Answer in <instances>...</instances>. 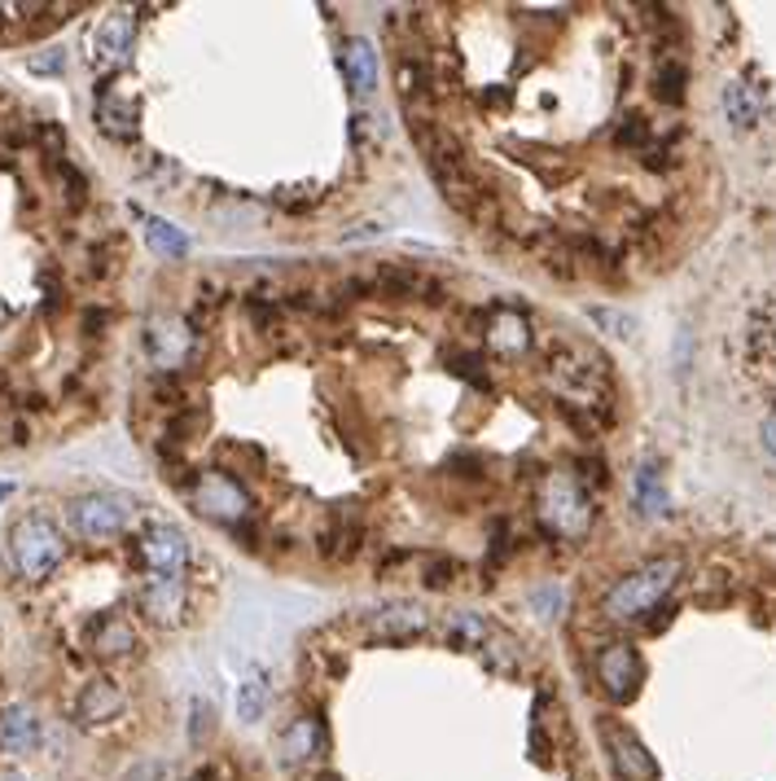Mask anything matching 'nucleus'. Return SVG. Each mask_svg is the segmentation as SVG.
I'll return each instance as SVG.
<instances>
[{
    "mask_svg": "<svg viewBox=\"0 0 776 781\" xmlns=\"http://www.w3.org/2000/svg\"><path fill=\"white\" fill-rule=\"evenodd\" d=\"M680 579V563L676 558H654L645 567H636L632 575H623L606 597H601V615L615 624H632L645 619Z\"/></svg>",
    "mask_w": 776,
    "mask_h": 781,
    "instance_id": "nucleus-1",
    "label": "nucleus"
},
{
    "mask_svg": "<svg viewBox=\"0 0 776 781\" xmlns=\"http://www.w3.org/2000/svg\"><path fill=\"white\" fill-rule=\"evenodd\" d=\"M62 558H67V540L45 514H27V518L13 523V531H9V563H13V570L22 579H31V584L49 579Z\"/></svg>",
    "mask_w": 776,
    "mask_h": 781,
    "instance_id": "nucleus-2",
    "label": "nucleus"
},
{
    "mask_svg": "<svg viewBox=\"0 0 776 781\" xmlns=\"http://www.w3.org/2000/svg\"><path fill=\"white\" fill-rule=\"evenodd\" d=\"M137 514V500L124 492H88L71 500V527L84 540H110L119 536Z\"/></svg>",
    "mask_w": 776,
    "mask_h": 781,
    "instance_id": "nucleus-3",
    "label": "nucleus"
},
{
    "mask_svg": "<svg viewBox=\"0 0 776 781\" xmlns=\"http://www.w3.org/2000/svg\"><path fill=\"white\" fill-rule=\"evenodd\" d=\"M540 509H544V523L566 536V540H579L588 527H592V500L579 492L574 479L566 475H549L544 479V497H540Z\"/></svg>",
    "mask_w": 776,
    "mask_h": 781,
    "instance_id": "nucleus-4",
    "label": "nucleus"
},
{
    "mask_svg": "<svg viewBox=\"0 0 776 781\" xmlns=\"http://www.w3.org/2000/svg\"><path fill=\"white\" fill-rule=\"evenodd\" d=\"M597 681H601V690L615 703H632L640 681H645V663H640L636 645H628V641L601 645V654H597Z\"/></svg>",
    "mask_w": 776,
    "mask_h": 781,
    "instance_id": "nucleus-5",
    "label": "nucleus"
},
{
    "mask_svg": "<svg viewBox=\"0 0 776 781\" xmlns=\"http://www.w3.org/2000/svg\"><path fill=\"white\" fill-rule=\"evenodd\" d=\"M194 505H198V514L219 518V523H242V518L251 514V497H246V488H242L237 479H228L224 470H207V475H198V484H194Z\"/></svg>",
    "mask_w": 776,
    "mask_h": 781,
    "instance_id": "nucleus-6",
    "label": "nucleus"
},
{
    "mask_svg": "<svg viewBox=\"0 0 776 781\" xmlns=\"http://www.w3.org/2000/svg\"><path fill=\"white\" fill-rule=\"evenodd\" d=\"M141 558L149 563L154 575H180L189 563V536L171 523H154L141 536Z\"/></svg>",
    "mask_w": 776,
    "mask_h": 781,
    "instance_id": "nucleus-7",
    "label": "nucleus"
},
{
    "mask_svg": "<svg viewBox=\"0 0 776 781\" xmlns=\"http://www.w3.org/2000/svg\"><path fill=\"white\" fill-rule=\"evenodd\" d=\"M549 369H553V378L562 387H574L588 400L597 391H606V364L592 352H583V348H558V352H549Z\"/></svg>",
    "mask_w": 776,
    "mask_h": 781,
    "instance_id": "nucleus-8",
    "label": "nucleus"
},
{
    "mask_svg": "<svg viewBox=\"0 0 776 781\" xmlns=\"http://www.w3.org/2000/svg\"><path fill=\"white\" fill-rule=\"evenodd\" d=\"M601 738H606V751H610L615 769H619L628 781L658 778V760L645 751V742L636 738L632 729H623V724H601Z\"/></svg>",
    "mask_w": 776,
    "mask_h": 781,
    "instance_id": "nucleus-9",
    "label": "nucleus"
},
{
    "mask_svg": "<svg viewBox=\"0 0 776 781\" xmlns=\"http://www.w3.org/2000/svg\"><path fill=\"white\" fill-rule=\"evenodd\" d=\"M194 348V334L180 316H154L149 330H145V352L158 369H176Z\"/></svg>",
    "mask_w": 776,
    "mask_h": 781,
    "instance_id": "nucleus-10",
    "label": "nucleus"
},
{
    "mask_svg": "<svg viewBox=\"0 0 776 781\" xmlns=\"http://www.w3.org/2000/svg\"><path fill=\"white\" fill-rule=\"evenodd\" d=\"M425 628H430V615H425V606H418V602H382L369 615V633L377 641L422 637Z\"/></svg>",
    "mask_w": 776,
    "mask_h": 781,
    "instance_id": "nucleus-11",
    "label": "nucleus"
},
{
    "mask_svg": "<svg viewBox=\"0 0 776 781\" xmlns=\"http://www.w3.org/2000/svg\"><path fill=\"white\" fill-rule=\"evenodd\" d=\"M141 611L154 624H180V615H185V579L180 575H154L141 588Z\"/></svg>",
    "mask_w": 776,
    "mask_h": 781,
    "instance_id": "nucleus-12",
    "label": "nucleus"
},
{
    "mask_svg": "<svg viewBox=\"0 0 776 781\" xmlns=\"http://www.w3.org/2000/svg\"><path fill=\"white\" fill-rule=\"evenodd\" d=\"M119 711H124V690H119L110 676H97V681H88V685L79 690V703H75L79 724H106V720H115Z\"/></svg>",
    "mask_w": 776,
    "mask_h": 781,
    "instance_id": "nucleus-13",
    "label": "nucleus"
},
{
    "mask_svg": "<svg viewBox=\"0 0 776 781\" xmlns=\"http://www.w3.org/2000/svg\"><path fill=\"white\" fill-rule=\"evenodd\" d=\"M128 53H132V18L119 9V13H110V18L97 27V36H92V62L119 67Z\"/></svg>",
    "mask_w": 776,
    "mask_h": 781,
    "instance_id": "nucleus-14",
    "label": "nucleus"
},
{
    "mask_svg": "<svg viewBox=\"0 0 776 781\" xmlns=\"http://www.w3.org/2000/svg\"><path fill=\"white\" fill-rule=\"evenodd\" d=\"M439 633L452 645H461V650H479L483 654V645L495 637V624L488 615H474V611H448L439 619Z\"/></svg>",
    "mask_w": 776,
    "mask_h": 781,
    "instance_id": "nucleus-15",
    "label": "nucleus"
},
{
    "mask_svg": "<svg viewBox=\"0 0 776 781\" xmlns=\"http://www.w3.org/2000/svg\"><path fill=\"white\" fill-rule=\"evenodd\" d=\"M88 641L101 658H128L137 650V628L124 619V615H101L92 628H88Z\"/></svg>",
    "mask_w": 776,
    "mask_h": 781,
    "instance_id": "nucleus-16",
    "label": "nucleus"
},
{
    "mask_svg": "<svg viewBox=\"0 0 776 781\" xmlns=\"http://www.w3.org/2000/svg\"><path fill=\"white\" fill-rule=\"evenodd\" d=\"M343 75H347L355 97H369V92L377 88V49H373L369 40L352 36V40L343 45Z\"/></svg>",
    "mask_w": 776,
    "mask_h": 781,
    "instance_id": "nucleus-17",
    "label": "nucleus"
},
{
    "mask_svg": "<svg viewBox=\"0 0 776 781\" xmlns=\"http://www.w3.org/2000/svg\"><path fill=\"white\" fill-rule=\"evenodd\" d=\"M321 751H325V729H321V720H316V715H298V720L285 729L282 755L289 764H307V760H316Z\"/></svg>",
    "mask_w": 776,
    "mask_h": 781,
    "instance_id": "nucleus-18",
    "label": "nucleus"
},
{
    "mask_svg": "<svg viewBox=\"0 0 776 781\" xmlns=\"http://www.w3.org/2000/svg\"><path fill=\"white\" fill-rule=\"evenodd\" d=\"M40 742V720L27 707H9L0 711V751L9 755H27L31 746Z\"/></svg>",
    "mask_w": 776,
    "mask_h": 781,
    "instance_id": "nucleus-19",
    "label": "nucleus"
},
{
    "mask_svg": "<svg viewBox=\"0 0 776 781\" xmlns=\"http://www.w3.org/2000/svg\"><path fill=\"white\" fill-rule=\"evenodd\" d=\"M488 343H492L495 352H504V355L527 352V348H531V325H527V316H522V312H509V307L492 312Z\"/></svg>",
    "mask_w": 776,
    "mask_h": 781,
    "instance_id": "nucleus-20",
    "label": "nucleus"
},
{
    "mask_svg": "<svg viewBox=\"0 0 776 781\" xmlns=\"http://www.w3.org/2000/svg\"><path fill=\"white\" fill-rule=\"evenodd\" d=\"M724 110H728V119H733L737 128H755L759 115H764V97H759V88L733 79V84L724 88Z\"/></svg>",
    "mask_w": 776,
    "mask_h": 781,
    "instance_id": "nucleus-21",
    "label": "nucleus"
},
{
    "mask_svg": "<svg viewBox=\"0 0 776 781\" xmlns=\"http://www.w3.org/2000/svg\"><path fill=\"white\" fill-rule=\"evenodd\" d=\"M145 242H149V251L163 255V260H185V255H189L185 228H176L171 219H158V215H145Z\"/></svg>",
    "mask_w": 776,
    "mask_h": 781,
    "instance_id": "nucleus-22",
    "label": "nucleus"
},
{
    "mask_svg": "<svg viewBox=\"0 0 776 781\" xmlns=\"http://www.w3.org/2000/svg\"><path fill=\"white\" fill-rule=\"evenodd\" d=\"M268 703H273L268 676H264V672H246V681L237 685V720H242V724H259Z\"/></svg>",
    "mask_w": 776,
    "mask_h": 781,
    "instance_id": "nucleus-23",
    "label": "nucleus"
},
{
    "mask_svg": "<svg viewBox=\"0 0 776 781\" xmlns=\"http://www.w3.org/2000/svg\"><path fill=\"white\" fill-rule=\"evenodd\" d=\"M97 124H101L110 137H137V106H132V101H115L110 92H101V101H97Z\"/></svg>",
    "mask_w": 776,
    "mask_h": 781,
    "instance_id": "nucleus-24",
    "label": "nucleus"
},
{
    "mask_svg": "<svg viewBox=\"0 0 776 781\" xmlns=\"http://www.w3.org/2000/svg\"><path fill=\"white\" fill-rule=\"evenodd\" d=\"M636 505H640V514H667V492H662V484H658V470L654 466H640L636 470Z\"/></svg>",
    "mask_w": 776,
    "mask_h": 781,
    "instance_id": "nucleus-25",
    "label": "nucleus"
},
{
    "mask_svg": "<svg viewBox=\"0 0 776 781\" xmlns=\"http://www.w3.org/2000/svg\"><path fill=\"white\" fill-rule=\"evenodd\" d=\"M483 658H488V667H495V672H513L522 663V645L509 637L504 628H495V637L483 645Z\"/></svg>",
    "mask_w": 776,
    "mask_h": 781,
    "instance_id": "nucleus-26",
    "label": "nucleus"
},
{
    "mask_svg": "<svg viewBox=\"0 0 776 781\" xmlns=\"http://www.w3.org/2000/svg\"><path fill=\"white\" fill-rule=\"evenodd\" d=\"M680 84H685V67L667 62V67L658 71V92H662L667 101H680Z\"/></svg>",
    "mask_w": 776,
    "mask_h": 781,
    "instance_id": "nucleus-27",
    "label": "nucleus"
},
{
    "mask_svg": "<svg viewBox=\"0 0 776 781\" xmlns=\"http://www.w3.org/2000/svg\"><path fill=\"white\" fill-rule=\"evenodd\" d=\"M536 611H540V619H553L558 615V606H562V588L558 584H544V588H536Z\"/></svg>",
    "mask_w": 776,
    "mask_h": 781,
    "instance_id": "nucleus-28",
    "label": "nucleus"
},
{
    "mask_svg": "<svg viewBox=\"0 0 776 781\" xmlns=\"http://www.w3.org/2000/svg\"><path fill=\"white\" fill-rule=\"evenodd\" d=\"M62 67H67V53L62 49H45L40 58H31V71L36 75H58Z\"/></svg>",
    "mask_w": 776,
    "mask_h": 781,
    "instance_id": "nucleus-29",
    "label": "nucleus"
},
{
    "mask_svg": "<svg viewBox=\"0 0 776 781\" xmlns=\"http://www.w3.org/2000/svg\"><path fill=\"white\" fill-rule=\"evenodd\" d=\"M207 720H212V707H207V703H194V742H198V738L212 729Z\"/></svg>",
    "mask_w": 776,
    "mask_h": 781,
    "instance_id": "nucleus-30",
    "label": "nucleus"
},
{
    "mask_svg": "<svg viewBox=\"0 0 776 781\" xmlns=\"http://www.w3.org/2000/svg\"><path fill=\"white\" fill-rule=\"evenodd\" d=\"M764 448H768V452L776 457V409L768 413V418H764Z\"/></svg>",
    "mask_w": 776,
    "mask_h": 781,
    "instance_id": "nucleus-31",
    "label": "nucleus"
},
{
    "mask_svg": "<svg viewBox=\"0 0 776 781\" xmlns=\"http://www.w3.org/2000/svg\"><path fill=\"white\" fill-rule=\"evenodd\" d=\"M13 497V484H0V500H9Z\"/></svg>",
    "mask_w": 776,
    "mask_h": 781,
    "instance_id": "nucleus-32",
    "label": "nucleus"
},
{
    "mask_svg": "<svg viewBox=\"0 0 776 781\" xmlns=\"http://www.w3.org/2000/svg\"><path fill=\"white\" fill-rule=\"evenodd\" d=\"M316 781H343V778H334V773H321Z\"/></svg>",
    "mask_w": 776,
    "mask_h": 781,
    "instance_id": "nucleus-33",
    "label": "nucleus"
},
{
    "mask_svg": "<svg viewBox=\"0 0 776 781\" xmlns=\"http://www.w3.org/2000/svg\"><path fill=\"white\" fill-rule=\"evenodd\" d=\"M0 781H22V778H18V773H4V778H0Z\"/></svg>",
    "mask_w": 776,
    "mask_h": 781,
    "instance_id": "nucleus-34",
    "label": "nucleus"
}]
</instances>
